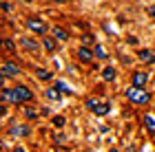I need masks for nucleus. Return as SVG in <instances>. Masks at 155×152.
Listing matches in <instances>:
<instances>
[{"mask_svg": "<svg viewBox=\"0 0 155 152\" xmlns=\"http://www.w3.org/2000/svg\"><path fill=\"white\" fill-rule=\"evenodd\" d=\"M2 99L5 101H11V104H20L22 99H20V95H18V91L13 88V91H9V88H5L2 91Z\"/></svg>", "mask_w": 155, "mask_h": 152, "instance_id": "nucleus-4", "label": "nucleus"}, {"mask_svg": "<svg viewBox=\"0 0 155 152\" xmlns=\"http://www.w3.org/2000/svg\"><path fill=\"white\" fill-rule=\"evenodd\" d=\"M144 123H146V128H149L151 132L155 135V117H151V115H146V117H144Z\"/></svg>", "mask_w": 155, "mask_h": 152, "instance_id": "nucleus-14", "label": "nucleus"}, {"mask_svg": "<svg viewBox=\"0 0 155 152\" xmlns=\"http://www.w3.org/2000/svg\"><path fill=\"white\" fill-rule=\"evenodd\" d=\"M140 60L142 62H155V53H151L149 49H144V51H140Z\"/></svg>", "mask_w": 155, "mask_h": 152, "instance_id": "nucleus-11", "label": "nucleus"}, {"mask_svg": "<svg viewBox=\"0 0 155 152\" xmlns=\"http://www.w3.org/2000/svg\"><path fill=\"white\" fill-rule=\"evenodd\" d=\"M5 110H7V108H5V104H0V117L5 115Z\"/></svg>", "mask_w": 155, "mask_h": 152, "instance_id": "nucleus-22", "label": "nucleus"}, {"mask_svg": "<svg viewBox=\"0 0 155 152\" xmlns=\"http://www.w3.org/2000/svg\"><path fill=\"white\" fill-rule=\"evenodd\" d=\"M20 44H22L25 49H29V51H38L40 49V44L36 42V40H31V38H22V40H20Z\"/></svg>", "mask_w": 155, "mask_h": 152, "instance_id": "nucleus-6", "label": "nucleus"}, {"mask_svg": "<svg viewBox=\"0 0 155 152\" xmlns=\"http://www.w3.org/2000/svg\"><path fill=\"white\" fill-rule=\"evenodd\" d=\"M53 36H55V40H60V42H67V40H69V33L64 29H60V26L53 29Z\"/></svg>", "mask_w": 155, "mask_h": 152, "instance_id": "nucleus-10", "label": "nucleus"}, {"mask_svg": "<svg viewBox=\"0 0 155 152\" xmlns=\"http://www.w3.org/2000/svg\"><path fill=\"white\" fill-rule=\"evenodd\" d=\"M2 73H5V75H9V77H16L20 71H18V66H16V64H5V66H2Z\"/></svg>", "mask_w": 155, "mask_h": 152, "instance_id": "nucleus-9", "label": "nucleus"}, {"mask_svg": "<svg viewBox=\"0 0 155 152\" xmlns=\"http://www.w3.org/2000/svg\"><path fill=\"white\" fill-rule=\"evenodd\" d=\"M87 104H89V108H91V110H93V113H97V115H107V113H109V106H107V104H102V101H95V99H89Z\"/></svg>", "mask_w": 155, "mask_h": 152, "instance_id": "nucleus-3", "label": "nucleus"}, {"mask_svg": "<svg viewBox=\"0 0 155 152\" xmlns=\"http://www.w3.org/2000/svg\"><path fill=\"white\" fill-rule=\"evenodd\" d=\"M47 95H49L51 99H58V97H60V93L55 91V88H49V91H47Z\"/></svg>", "mask_w": 155, "mask_h": 152, "instance_id": "nucleus-15", "label": "nucleus"}, {"mask_svg": "<svg viewBox=\"0 0 155 152\" xmlns=\"http://www.w3.org/2000/svg\"><path fill=\"white\" fill-rule=\"evenodd\" d=\"M38 77L40 79H51V73L49 71H38Z\"/></svg>", "mask_w": 155, "mask_h": 152, "instance_id": "nucleus-17", "label": "nucleus"}, {"mask_svg": "<svg viewBox=\"0 0 155 152\" xmlns=\"http://www.w3.org/2000/svg\"><path fill=\"white\" fill-rule=\"evenodd\" d=\"M95 55H97V57H102V60H104V57H107V51H104L102 46H95Z\"/></svg>", "mask_w": 155, "mask_h": 152, "instance_id": "nucleus-16", "label": "nucleus"}, {"mask_svg": "<svg viewBox=\"0 0 155 152\" xmlns=\"http://www.w3.org/2000/svg\"><path fill=\"white\" fill-rule=\"evenodd\" d=\"M0 46H5V42H0Z\"/></svg>", "mask_w": 155, "mask_h": 152, "instance_id": "nucleus-26", "label": "nucleus"}, {"mask_svg": "<svg viewBox=\"0 0 155 152\" xmlns=\"http://www.w3.org/2000/svg\"><path fill=\"white\" fill-rule=\"evenodd\" d=\"M27 26H29L31 31H36V33H42V36L47 33V24L38 18H27Z\"/></svg>", "mask_w": 155, "mask_h": 152, "instance_id": "nucleus-2", "label": "nucleus"}, {"mask_svg": "<svg viewBox=\"0 0 155 152\" xmlns=\"http://www.w3.org/2000/svg\"><path fill=\"white\" fill-rule=\"evenodd\" d=\"M27 117H31V119H33V117H36V110H33V108H27Z\"/></svg>", "mask_w": 155, "mask_h": 152, "instance_id": "nucleus-19", "label": "nucleus"}, {"mask_svg": "<svg viewBox=\"0 0 155 152\" xmlns=\"http://www.w3.org/2000/svg\"><path fill=\"white\" fill-rule=\"evenodd\" d=\"M42 46H45L49 53H53V51H55V42H53V40L49 38V36H45V40H42Z\"/></svg>", "mask_w": 155, "mask_h": 152, "instance_id": "nucleus-12", "label": "nucleus"}, {"mask_svg": "<svg viewBox=\"0 0 155 152\" xmlns=\"http://www.w3.org/2000/svg\"><path fill=\"white\" fill-rule=\"evenodd\" d=\"M126 97H129L133 104H149L151 101V95L144 91V88L140 86H131L129 91H126Z\"/></svg>", "mask_w": 155, "mask_h": 152, "instance_id": "nucleus-1", "label": "nucleus"}, {"mask_svg": "<svg viewBox=\"0 0 155 152\" xmlns=\"http://www.w3.org/2000/svg\"><path fill=\"white\" fill-rule=\"evenodd\" d=\"M111 152H117V150H111Z\"/></svg>", "mask_w": 155, "mask_h": 152, "instance_id": "nucleus-27", "label": "nucleus"}, {"mask_svg": "<svg viewBox=\"0 0 155 152\" xmlns=\"http://www.w3.org/2000/svg\"><path fill=\"white\" fill-rule=\"evenodd\" d=\"M16 91H18V95H20V99H22V101H29V99L33 97L31 91H29L27 86H16Z\"/></svg>", "mask_w": 155, "mask_h": 152, "instance_id": "nucleus-7", "label": "nucleus"}, {"mask_svg": "<svg viewBox=\"0 0 155 152\" xmlns=\"http://www.w3.org/2000/svg\"><path fill=\"white\" fill-rule=\"evenodd\" d=\"M51 2H64V0H51Z\"/></svg>", "mask_w": 155, "mask_h": 152, "instance_id": "nucleus-25", "label": "nucleus"}, {"mask_svg": "<svg viewBox=\"0 0 155 152\" xmlns=\"http://www.w3.org/2000/svg\"><path fill=\"white\" fill-rule=\"evenodd\" d=\"M149 13H151V18L155 20V5H153V7H151V9H149Z\"/></svg>", "mask_w": 155, "mask_h": 152, "instance_id": "nucleus-21", "label": "nucleus"}, {"mask_svg": "<svg viewBox=\"0 0 155 152\" xmlns=\"http://www.w3.org/2000/svg\"><path fill=\"white\" fill-rule=\"evenodd\" d=\"M53 123H55V126H64V117H55V119H53Z\"/></svg>", "mask_w": 155, "mask_h": 152, "instance_id": "nucleus-18", "label": "nucleus"}, {"mask_svg": "<svg viewBox=\"0 0 155 152\" xmlns=\"http://www.w3.org/2000/svg\"><path fill=\"white\" fill-rule=\"evenodd\" d=\"M78 57H80L82 62H91V57H93V53H91L87 46H80V51H78Z\"/></svg>", "mask_w": 155, "mask_h": 152, "instance_id": "nucleus-8", "label": "nucleus"}, {"mask_svg": "<svg viewBox=\"0 0 155 152\" xmlns=\"http://www.w3.org/2000/svg\"><path fill=\"white\" fill-rule=\"evenodd\" d=\"M102 77L104 79H115V68H111V66H107V68H104V71H102Z\"/></svg>", "mask_w": 155, "mask_h": 152, "instance_id": "nucleus-13", "label": "nucleus"}, {"mask_svg": "<svg viewBox=\"0 0 155 152\" xmlns=\"http://www.w3.org/2000/svg\"><path fill=\"white\" fill-rule=\"evenodd\" d=\"M13 152H25V150H22V148H16V150H13Z\"/></svg>", "mask_w": 155, "mask_h": 152, "instance_id": "nucleus-24", "label": "nucleus"}, {"mask_svg": "<svg viewBox=\"0 0 155 152\" xmlns=\"http://www.w3.org/2000/svg\"><path fill=\"white\" fill-rule=\"evenodd\" d=\"M2 79H5V73H0V84H2Z\"/></svg>", "mask_w": 155, "mask_h": 152, "instance_id": "nucleus-23", "label": "nucleus"}, {"mask_svg": "<svg viewBox=\"0 0 155 152\" xmlns=\"http://www.w3.org/2000/svg\"><path fill=\"white\" fill-rule=\"evenodd\" d=\"M146 82H149V75H146V73H133V86L144 88Z\"/></svg>", "mask_w": 155, "mask_h": 152, "instance_id": "nucleus-5", "label": "nucleus"}, {"mask_svg": "<svg viewBox=\"0 0 155 152\" xmlns=\"http://www.w3.org/2000/svg\"><path fill=\"white\" fill-rule=\"evenodd\" d=\"M5 49H9V51H13V42H9V40H7V42H5Z\"/></svg>", "mask_w": 155, "mask_h": 152, "instance_id": "nucleus-20", "label": "nucleus"}]
</instances>
